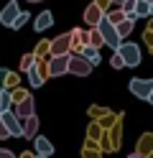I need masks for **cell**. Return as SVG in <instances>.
Returning a JSON list of instances; mask_svg holds the SVG:
<instances>
[{
    "label": "cell",
    "mask_w": 153,
    "mask_h": 158,
    "mask_svg": "<svg viewBox=\"0 0 153 158\" xmlns=\"http://www.w3.org/2000/svg\"><path fill=\"white\" fill-rule=\"evenodd\" d=\"M120 8H122V13H125L128 18H135V0H122ZM135 21H138V18H135Z\"/></svg>",
    "instance_id": "d6986e66"
},
{
    "label": "cell",
    "mask_w": 153,
    "mask_h": 158,
    "mask_svg": "<svg viewBox=\"0 0 153 158\" xmlns=\"http://www.w3.org/2000/svg\"><path fill=\"white\" fill-rule=\"evenodd\" d=\"M87 38H89V44H92V46H97V48L105 44V38H102V33H100V28H97V26H92V31L87 33Z\"/></svg>",
    "instance_id": "ac0fdd59"
},
{
    "label": "cell",
    "mask_w": 153,
    "mask_h": 158,
    "mask_svg": "<svg viewBox=\"0 0 153 158\" xmlns=\"http://www.w3.org/2000/svg\"><path fill=\"white\" fill-rule=\"evenodd\" d=\"M36 158H51V156H38V153H36Z\"/></svg>",
    "instance_id": "1f68e13d"
},
{
    "label": "cell",
    "mask_w": 153,
    "mask_h": 158,
    "mask_svg": "<svg viewBox=\"0 0 153 158\" xmlns=\"http://www.w3.org/2000/svg\"><path fill=\"white\" fill-rule=\"evenodd\" d=\"M33 140H36V153H38V156H51V153H54V145H51V143L46 140V138L36 135Z\"/></svg>",
    "instance_id": "2e32d148"
},
{
    "label": "cell",
    "mask_w": 153,
    "mask_h": 158,
    "mask_svg": "<svg viewBox=\"0 0 153 158\" xmlns=\"http://www.w3.org/2000/svg\"><path fill=\"white\" fill-rule=\"evenodd\" d=\"M0 158H18L13 151H8V148H0Z\"/></svg>",
    "instance_id": "484cf974"
},
{
    "label": "cell",
    "mask_w": 153,
    "mask_h": 158,
    "mask_svg": "<svg viewBox=\"0 0 153 158\" xmlns=\"http://www.w3.org/2000/svg\"><path fill=\"white\" fill-rule=\"evenodd\" d=\"M92 61H87L82 54H71L69 56V74H77V77H87L92 72Z\"/></svg>",
    "instance_id": "7a4b0ae2"
},
{
    "label": "cell",
    "mask_w": 153,
    "mask_h": 158,
    "mask_svg": "<svg viewBox=\"0 0 153 158\" xmlns=\"http://www.w3.org/2000/svg\"><path fill=\"white\" fill-rule=\"evenodd\" d=\"M135 18H151V3L148 0H135Z\"/></svg>",
    "instance_id": "e0dca14e"
},
{
    "label": "cell",
    "mask_w": 153,
    "mask_h": 158,
    "mask_svg": "<svg viewBox=\"0 0 153 158\" xmlns=\"http://www.w3.org/2000/svg\"><path fill=\"white\" fill-rule=\"evenodd\" d=\"M130 92L138 97V100H148L153 92V79H133L130 82Z\"/></svg>",
    "instance_id": "8992f818"
},
{
    "label": "cell",
    "mask_w": 153,
    "mask_h": 158,
    "mask_svg": "<svg viewBox=\"0 0 153 158\" xmlns=\"http://www.w3.org/2000/svg\"><path fill=\"white\" fill-rule=\"evenodd\" d=\"M151 15H153V3H151Z\"/></svg>",
    "instance_id": "d6a6232c"
},
{
    "label": "cell",
    "mask_w": 153,
    "mask_h": 158,
    "mask_svg": "<svg viewBox=\"0 0 153 158\" xmlns=\"http://www.w3.org/2000/svg\"><path fill=\"white\" fill-rule=\"evenodd\" d=\"M23 97H28V94H26V92H23V89H18V92H15V94H13V100H23Z\"/></svg>",
    "instance_id": "83f0119b"
},
{
    "label": "cell",
    "mask_w": 153,
    "mask_h": 158,
    "mask_svg": "<svg viewBox=\"0 0 153 158\" xmlns=\"http://www.w3.org/2000/svg\"><path fill=\"white\" fill-rule=\"evenodd\" d=\"M148 102H151V105H153V92H151V97H148Z\"/></svg>",
    "instance_id": "4dcf8cb0"
},
{
    "label": "cell",
    "mask_w": 153,
    "mask_h": 158,
    "mask_svg": "<svg viewBox=\"0 0 153 158\" xmlns=\"http://www.w3.org/2000/svg\"><path fill=\"white\" fill-rule=\"evenodd\" d=\"M148 3H153V0H148Z\"/></svg>",
    "instance_id": "e575fe53"
},
{
    "label": "cell",
    "mask_w": 153,
    "mask_h": 158,
    "mask_svg": "<svg viewBox=\"0 0 153 158\" xmlns=\"http://www.w3.org/2000/svg\"><path fill=\"white\" fill-rule=\"evenodd\" d=\"M10 77V72H8V69H0V87H3L5 84V79Z\"/></svg>",
    "instance_id": "4316f807"
},
{
    "label": "cell",
    "mask_w": 153,
    "mask_h": 158,
    "mask_svg": "<svg viewBox=\"0 0 153 158\" xmlns=\"http://www.w3.org/2000/svg\"><path fill=\"white\" fill-rule=\"evenodd\" d=\"M128 158H143V156H138V153H133V156H128Z\"/></svg>",
    "instance_id": "f1b7e54d"
},
{
    "label": "cell",
    "mask_w": 153,
    "mask_h": 158,
    "mask_svg": "<svg viewBox=\"0 0 153 158\" xmlns=\"http://www.w3.org/2000/svg\"><path fill=\"white\" fill-rule=\"evenodd\" d=\"M69 56L71 54H56L49 59V74L51 77H61V74H69Z\"/></svg>",
    "instance_id": "3957f363"
},
{
    "label": "cell",
    "mask_w": 153,
    "mask_h": 158,
    "mask_svg": "<svg viewBox=\"0 0 153 158\" xmlns=\"http://www.w3.org/2000/svg\"><path fill=\"white\" fill-rule=\"evenodd\" d=\"M71 44H74L71 33H64V36H59L56 41H51V56H56V54H69Z\"/></svg>",
    "instance_id": "52a82bcc"
},
{
    "label": "cell",
    "mask_w": 153,
    "mask_h": 158,
    "mask_svg": "<svg viewBox=\"0 0 153 158\" xmlns=\"http://www.w3.org/2000/svg\"><path fill=\"white\" fill-rule=\"evenodd\" d=\"M110 64H112V66H115V69H122V66H125V61H122V56H120L117 51H115V56H112V59H110Z\"/></svg>",
    "instance_id": "cb8c5ba5"
},
{
    "label": "cell",
    "mask_w": 153,
    "mask_h": 158,
    "mask_svg": "<svg viewBox=\"0 0 153 158\" xmlns=\"http://www.w3.org/2000/svg\"><path fill=\"white\" fill-rule=\"evenodd\" d=\"M28 82L33 84V87H41V84H44V72H41V66H38V61H36L33 66L28 69Z\"/></svg>",
    "instance_id": "4fadbf2b"
},
{
    "label": "cell",
    "mask_w": 153,
    "mask_h": 158,
    "mask_svg": "<svg viewBox=\"0 0 153 158\" xmlns=\"http://www.w3.org/2000/svg\"><path fill=\"white\" fill-rule=\"evenodd\" d=\"M0 117H3V123H5V127H8L10 138L23 135V123L15 117V110H5V112H0Z\"/></svg>",
    "instance_id": "5b68a950"
},
{
    "label": "cell",
    "mask_w": 153,
    "mask_h": 158,
    "mask_svg": "<svg viewBox=\"0 0 153 158\" xmlns=\"http://www.w3.org/2000/svg\"><path fill=\"white\" fill-rule=\"evenodd\" d=\"M28 18H31L28 13H23V10H20V13L15 15V21H13V26H10V28H15V31H18V28H23V26L28 23Z\"/></svg>",
    "instance_id": "7402d4cb"
},
{
    "label": "cell",
    "mask_w": 153,
    "mask_h": 158,
    "mask_svg": "<svg viewBox=\"0 0 153 158\" xmlns=\"http://www.w3.org/2000/svg\"><path fill=\"white\" fill-rule=\"evenodd\" d=\"M51 23H54V15H51V10H44V13L36 15L33 28H36V33H41V31H46V28H51Z\"/></svg>",
    "instance_id": "8fae6325"
},
{
    "label": "cell",
    "mask_w": 153,
    "mask_h": 158,
    "mask_svg": "<svg viewBox=\"0 0 153 158\" xmlns=\"http://www.w3.org/2000/svg\"><path fill=\"white\" fill-rule=\"evenodd\" d=\"M10 110H15V115L18 117H31V115H36L33 112V100H31V97H23V100H20V105H15V107H10Z\"/></svg>",
    "instance_id": "30bf717a"
},
{
    "label": "cell",
    "mask_w": 153,
    "mask_h": 158,
    "mask_svg": "<svg viewBox=\"0 0 153 158\" xmlns=\"http://www.w3.org/2000/svg\"><path fill=\"white\" fill-rule=\"evenodd\" d=\"M13 107V92H3L0 94V112H5Z\"/></svg>",
    "instance_id": "ffe728a7"
},
{
    "label": "cell",
    "mask_w": 153,
    "mask_h": 158,
    "mask_svg": "<svg viewBox=\"0 0 153 158\" xmlns=\"http://www.w3.org/2000/svg\"><path fill=\"white\" fill-rule=\"evenodd\" d=\"M5 138H10V133H8V127L3 123V117H0V140H5Z\"/></svg>",
    "instance_id": "d4e9b609"
},
{
    "label": "cell",
    "mask_w": 153,
    "mask_h": 158,
    "mask_svg": "<svg viewBox=\"0 0 153 158\" xmlns=\"http://www.w3.org/2000/svg\"><path fill=\"white\" fill-rule=\"evenodd\" d=\"M18 13H20L18 3H15V0H10V3L3 8V13H0V23H3V26H13V21H15Z\"/></svg>",
    "instance_id": "ba28073f"
},
{
    "label": "cell",
    "mask_w": 153,
    "mask_h": 158,
    "mask_svg": "<svg viewBox=\"0 0 153 158\" xmlns=\"http://www.w3.org/2000/svg\"><path fill=\"white\" fill-rule=\"evenodd\" d=\"M117 54L122 56L125 66H138V64H140V48H138L135 44H125V41H122L120 48H117Z\"/></svg>",
    "instance_id": "277c9868"
},
{
    "label": "cell",
    "mask_w": 153,
    "mask_h": 158,
    "mask_svg": "<svg viewBox=\"0 0 153 158\" xmlns=\"http://www.w3.org/2000/svg\"><path fill=\"white\" fill-rule=\"evenodd\" d=\"M97 28H100V33H102V38H105V44L110 46V48H120V44H122V38H120V33H117V26L110 21L107 15H102V21L97 23Z\"/></svg>",
    "instance_id": "6da1fadb"
},
{
    "label": "cell",
    "mask_w": 153,
    "mask_h": 158,
    "mask_svg": "<svg viewBox=\"0 0 153 158\" xmlns=\"http://www.w3.org/2000/svg\"><path fill=\"white\" fill-rule=\"evenodd\" d=\"M79 54L84 56L87 61H92V64H100V48H97V46H92V44H84V48H82Z\"/></svg>",
    "instance_id": "9a60e30c"
},
{
    "label": "cell",
    "mask_w": 153,
    "mask_h": 158,
    "mask_svg": "<svg viewBox=\"0 0 153 158\" xmlns=\"http://www.w3.org/2000/svg\"><path fill=\"white\" fill-rule=\"evenodd\" d=\"M105 15H107V18H110V21L115 23V26L122 21V18H125V13H122V8H120V5H117V10H110V13H105Z\"/></svg>",
    "instance_id": "603a6c76"
},
{
    "label": "cell",
    "mask_w": 153,
    "mask_h": 158,
    "mask_svg": "<svg viewBox=\"0 0 153 158\" xmlns=\"http://www.w3.org/2000/svg\"><path fill=\"white\" fill-rule=\"evenodd\" d=\"M133 26H135V18H122V21L117 23V33H120V38H128L130 33H133Z\"/></svg>",
    "instance_id": "5bb4252c"
},
{
    "label": "cell",
    "mask_w": 153,
    "mask_h": 158,
    "mask_svg": "<svg viewBox=\"0 0 153 158\" xmlns=\"http://www.w3.org/2000/svg\"><path fill=\"white\" fill-rule=\"evenodd\" d=\"M102 15H105V8H100V3H92V5H87V10H84V21L89 26H97L102 21Z\"/></svg>",
    "instance_id": "9c48e42d"
},
{
    "label": "cell",
    "mask_w": 153,
    "mask_h": 158,
    "mask_svg": "<svg viewBox=\"0 0 153 158\" xmlns=\"http://www.w3.org/2000/svg\"><path fill=\"white\" fill-rule=\"evenodd\" d=\"M110 3H115V5H120V3H122V0H110Z\"/></svg>",
    "instance_id": "f546056e"
},
{
    "label": "cell",
    "mask_w": 153,
    "mask_h": 158,
    "mask_svg": "<svg viewBox=\"0 0 153 158\" xmlns=\"http://www.w3.org/2000/svg\"><path fill=\"white\" fill-rule=\"evenodd\" d=\"M28 3H38V0H28Z\"/></svg>",
    "instance_id": "836d02e7"
},
{
    "label": "cell",
    "mask_w": 153,
    "mask_h": 158,
    "mask_svg": "<svg viewBox=\"0 0 153 158\" xmlns=\"http://www.w3.org/2000/svg\"><path fill=\"white\" fill-rule=\"evenodd\" d=\"M36 61H38V56H36V54H26V56H23V61H20V69H23V72H28V69L33 66Z\"/></svg>",
    "instance_id": "44dd1931"
},
{
    "label": "cell",
    "mask_w": 153,
    "mask_h": 158,
    "mask_svg": "<svg viewBox=\"0 0 153 158\" xmlns=\"http://www.w3.org/2000/svg\"><path fill=\"white\" fill-rule=\"evenodd\" d=\"M36 133H38V120H36V115H31L23 123V138H36Z\"/></svg>",
    "instance_id": "7c38bea8"
}]
</instances>
